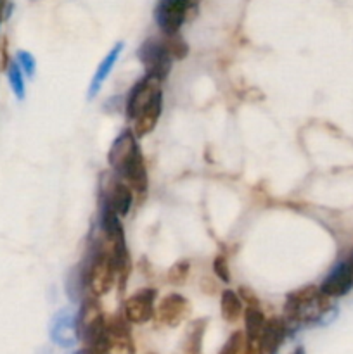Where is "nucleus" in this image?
<instances>
[{
    "mask_svg": "<svg viewBox=\"0 0 353 354\" xmlns=\"http://www.w3.org/2000/svg\"><path fill=\"white\" fill-rule=\"evenodd\" d=\"M111 168L123 176L132 190L144 194L147 189V169L144 165V156L137 145V137L132 130L121 131L113 142L107 154Z\"/></svg>",
    "mask_w": 353,
    "mask_h": 354,
    "instance_id": "nucleus-1",
    "label": "nucleus"
},
{
    "mask_svg": "<svg viewBox=\"0 0 353 354\" xmlns=\"http://www.w3.org/2000/svg\"><path fill=\"white\" fill-rule=\"evenodd\" d=\"M329 299L331 297L322 292L320 289H315L311 286L305 287V289H300L287 296L284 313L289 320L294 322H303V324L317 322L331 310V301Z\"/></svg>",
    "mask_w": 353,
    "mask_h": 354,
    "instance_id": "nucleus-2",
    "label": "nucleus"
},
{
    "mask_svg": "<svg viewBox=\"0 0 353 354\" xmlns=\"http://www.w3.org/2000/svg\"><path fill=\"white\" fill-rule=\"evenodd\" d=\"M76 324H78V337H82L87 344H90L92 351H97L100 342H102L104 334H106V320H104L99 304L93 303V301L83 304L78 318H76Z\"/></svg>",
    "mask_w": 353,
    "mask_h": 354,
    "instance_id": "nucleus-3",
    "label": "nucleus"
},
{
    "mask_svg": "<svg viewBox=\"0 0 353 354\" xmlns=\"http://www.w3.org/2000/svg\"><path fill=\"white\" fill-rule=\"evenodd\" d=\"M199 0H159L156 7V21L165 35L179 33L182 24L189 17L190 10L196 9Z\"/></svg>",
    "mask_w": 353,
    "mask_h": 354,
    "instance_id": "nucleus-4",
    "label": "nucleus"
},
{
    "mask_svg": "<svg viewBox=\"0 0 353 354\" xmlns=\"http://www.w3.org/2000/svg\"><path fill=\"white\" fill-rule=\"evenodd\" d=\"M116 265L107 251L97 252L90 265L89 273H87V283L93 296H104L113 287L114 279H116Z\"/></svg>",
    "mask_w": 353,
    "mask_h": 354,
    "instance_id": "nucleus-5",
    "label": "nucleus"
},
{
    "mask_svg": "<svg viewBox=\"0 0 353 354\" xmlns=\"http://www.w3.org/2000/svg\"><path fill=\"white\" fill-rule=\"evenodd\" d=\"M138 57H141L147 75L156 76L159 80H165L172 68V55L166 50L163 40H156V38L145 40L138 48Z\"/></svg>",
    "mask_w": 353,
    "mask_h": 354,
    "instance_id": "nucleus-6",
    "label": "nucleus"
},
{
    "mask_svg": "<svg viewBox=\"0 0 353 354\" xmlns=\"http://www.w3.org/2000/svg\"><path fill=\"white\" fill-rule=\"evenodd\" d=\"M135 346L132 342L130 328L123 320L113 318L106 322V334L100 342L97 353H134Z\"/></svg>",
    "mask_w": 353,
    "mask_h": 354,
    "instance_id": "nucleus-7",
    "label": "nucleus"
},
{
    "mask_svg": "<svg viewBox=\"0 0 353 354\" xmlns=\"http://www.w3.org/2000/svg\"><path fill=\"white\" fill-rule=\"evenodd\" d=\"M161 82L163 80L147 75L142 82H138L134 86L127 102V116L130 120H134L137 114H141L154 100V97L161 93Z\"/></svg>",
    "mask_w": 353,
    "mask_h": 354,
    "instance_id": "nucleus-8",
    "label": "nucleus"
},
{
    "mask_svg": "<svg viewBox=\"0 0 353 354\" xmlns=\"http://www.w3.org/2000/svg\"><path fill=\"white\" fill-rule=\"evenodd\" d=\"M154 289H142L130 296L125 303V318L130 324H145L154 315Z\"/></svg>",
    "mask_w": 353,
    "mask_h": 354,
    "instance_id": "nucleus-9",
    "label": "nucleus"
},
{
    "mask_svg": "<svg viewBox=\"0 0 353 354\" xmlns=\"http://www.w3.org/2000/svg\"><path fill=\"white\" fill-rule=\"evenodd\" d=\"M51 337L61 348H73L78 341V324L71 310H62L52 320Z\"/></svg>",
    "mask_w": 353,
    "mask_h": 354,
    "instance_id": "nucleus-10",
    "label": "nucleus"
},
{
    "mask_svg": "<svg viewBox=\"0 0 353 354\" xmlns=\"http://www.w3.org/2000/svg\"><path fill=\"white\" fill-rule=\"evenodd\" d=\"M189 311L190 306L185 297L180 296V294H170V296L163 297L158 310H156V315H158V320L163 325H166V327H176V325H180L185 320Z\"/></svg>",
    "mask_w": 353,
    "mask_h": 354,
    "instance_id": "nucleus-11",
    "label": "nucleus"
},
{
    "mask_svg": "<svg viewBox=\"0 0 353 354\" xmlns=\"http://www.w3.org/2000/svg\"><path fill=\"white\" fill-rule=\"evenodd\" d=\"M353 287V268L350 266V263L343 261L329 273L327 279L322 282L320 290L324 294H327L329 297H341L346 292H350Z\"/></svg>",
    "mask_w": 353,
    "mask_h": 354,
    "instance_id": "nucleus-12",
    "label": "nucleus"
},
{
    "mask_svg": "<svg viewBox=\"0 0 353 354\" xmlns=\"http://www.w3.org/2000/svg\"><path fill=\"white\" fill-rule=\"evenodd\" d=\"M161 111H163V93H158V95L154 97V100H152V102L149 104L141 114H137V116L132 120L134 121V130L132 131L135 133V137L142 138L145 137V135L151 133V131L156 128V124H158L159 116H161Z\"/></svg>",
    "mask_w": 353,
    "mask_h": 354,
    "instance_id": "nucleus-13",
    "label": "nucleus"
},
{
    "mask_svg": "<svg viewBox=\"0 0 353 354\" xmlns=\"http://www.w3.org/2000/svg\"><path fill=\"white\" fill-rule=\"evenodd\" d=\"M132 203H134V194H132L130 185L120 182V180H113L107 189L106 206H109L118 216L123 218L130 211Z\"/></svg>",
    "mask_w": 353,
    "mask_h": 354,
    "instance_id": "nucleus-14",
    "label": "nucleus"
},
{
    "mask_svg": "<svg viewBox=\"0 0 353 354\" xmlns=\"http://www.w3.org/2000/svg\"><path fill=\"white\" fill-rule=\"evenodd\" d=\"M121 50H123V41H118V44L114 45L109 52H107V55L102 59V62H100L99 68H97L96 75H93L92 83H90L89 97L97 95V92L100 90L102 83L106 82V78L109 76V73L113 71V68H114V64H116L118 57H120Z\"/></svg>",
    "mask_w": 353,
    "mask_h": 354,
    "instance_id": "nucleus-15",
    "label": "nucleus"
},
{
    "mask_svg": "<svg viewBox=\"0 0 353 354\" xmlns=\"http://www.w3.org/2000/svg\"><path fill=\"white\" fill-rule=\"evenodd\" d=\"M286 324L280 318L266 320L262 334V353H275L286 339Z\"/></svg>",
    "mask_w": 353,
    "mask_h": 354,
    "instance_id": "nucleus-16",
    "label": "nucleus"
},
{
    "mask_svg": "<svg viewBox=\"0 0 353 354\" xmlns=\"http://www.w3.org/2000/svg\"><path fill=\"white\" fill-rule=\"evenodd\" d=\"M220 308H221V317L227 322H235L242 315V303L241 297L234 292V290L227 289L221 292L220 299Z\"/></svg>",
    "mask_w": 353,
    "mask_h": 354,
    "instance_id": "nucleus-17",
    "label": "nucleus"
},
{
    "mask_svg": "<svg viewBox=\"0 0 353 354\" xmlns=\"http://www.w3.org/2000/svg\"><path fill=\"white\" fill-rule=\"evenodd\" d=\"M165 47L173 59H183L187 55V44L179 37V33L166 35Z\"/></svg>",
    "mask_w": 353,
    "mask_h": 354,
    "instance_id": "nucleus-18",
    "label": "nucleus"
},
{
    "mask_svg": "<svg viewBox=\"0 0 353 354\" xmlns=\"http://www.w3.org/2000/svg\"><path fill=\"white\" fill-rule=\"evenodd\" d=\"M9 83H10V86H12V90H14V93H16L17 99H23L24 97V82H23V75H21V68L17 62H10Z\"/></svg>",
    "mask_w": 353,
    "mask_h": 354,
    "instance_id": "nucleus-19",
    "label": "nucleus"
},
{
    "mask_svg": "<svg viewBox=\"0 0 353 354\" xmlns=\"http://www.w3.org/2000/svg\"><path fill=\"white\" fill-rule=\"evenodd\" d=\"M248 351V335H244L242 332H235L230 339H228L227 346L221 349V353L227 354V353H244Z\"/></svg>",
    "mask_w": 353,
    "mask_h": 354,
    "instance_id": "nucleus-20",
    "label": "nucleus"
},
{
    "mask_svg": "<svg viewBox=\"0 0 353 354\" xmlns=\"http://www.w3.org/2000/svg\"><path fill=\"white\" fill-rule=\"evenodd\" d=\"M213 270L217 273V277L224 282H230V273H228V263L224 256H217L213 263Z\"/></svg>",
    "mask_w": 353,
    "mask_h": 354,
    "instance_id": "nucleus-21",
    "label": "nucleus"
},
{
    "mask_svg": "<svg viewBox=\"0 0 353 354\" xmlns=\"http://www.w3.org/2000/svg\"><path fill=\"white\" fill-rule=\"evenodd\" d=\"M17 64L24 69L28 76H33L35 73V57L30 52H19L17 54Z\"/></svg>",
    "mask_w": 353,
    "mask_h": 354,
    "instance_id": "nucleus-22",
    "label": "nucleus"
},
{
    "mask_svg": "<svg viewBox=\"0 0 353 354\" xmlns=\"http://www.w3.org/2000/svg\"><path fill=\"white\" fill-rule=\"evenodd\" d=\"M187 270H189L187 263H179L176 266H173L172 272H170V282L182 283L187 279Z\"/></svg>",
    "mask_w": 353,
    "mask_h": 354,
    "instance_id": "nucleus-23",
    "label": "nucleus"
}]
</instances>
